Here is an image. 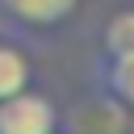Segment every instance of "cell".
Returning <instances> with one entry per match:
<instances>
[{"label": "cell", "mask_w": 134, "mask_h": 134, "mask_svg": "<svg viewBox=\"0 0 134 134\" xmlns=\"http://www.w3.org/2000/svg\"><path fill=\"white\" fill-rule=\"evenodd\" d=\"M80 0H0V13L25 29H54L75 13Z\"/></svg>", "instance_id": "obj_2"}, {"label": "cell", "mask_w": 134, "mask_h": 134, "mask_svg": "<svg viewBox=\"0 0 134 134\" xmlns=\"http://www.w3.org/2000/svg\"><path fill=\"white\" fill-rule=\"evenodd\" d=\"M25 84H29V63H25V54H21L17 46L0 42V100L13 96V92H21Z\"/></svg>", "instance_id": "obj_4"}, {"label": "cell", "mask_w": 134, "mask_h": 134, "mask_svg": "<svg viewBox=\"0 0 134 134\" xmlns=\"http://www.w3.org/2000/svg\"><path fill=\"white\" fill-rule=\"evenodd\" d=\"M105 88H109V96H117L121 105L134 109V50L105 59Z\"/></svg>", "instance_id": "obj_3"}, {"label": "cell", "mask_w": 134, "mask_h": 134, "mask_svg": "<svg viewBox=\"0 0 134 134\" xmlns=\"http://www.w3.org/2000/svg\"><path fill=\"white\" fill-rule=\"evenodd\" d=\"M105 50H109V54H126V50H134V8L117 13V17L105 25Z\"/></svg>", "instance_id": "obj_5"}, {"label": "cell", "mask_w": 134, "mask_h": 134, "mask_svg": "<svg viewBox=\"0 0 134 134\" xmlns=\"http://www.w3.org/2000/svg\"><path fill=\"white\" fill-rule=\"evenodd\" d=\"M59 109L42 92H13L0 100V134H54Z\"/></svg>", "instance_id": "obj_1"}]
</instances>
